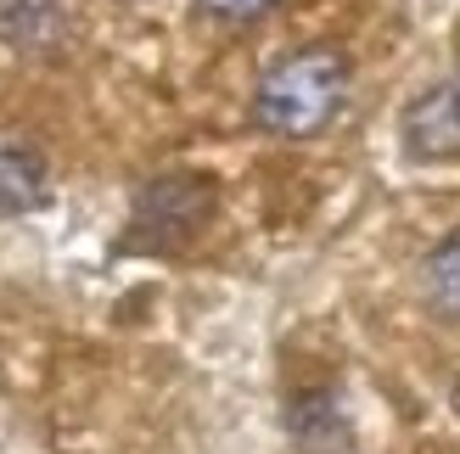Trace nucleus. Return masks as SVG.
Segmentation results:
<instances>
[{
  "instance_id": "f257e3e1",
  "label": "nucleus",
  "mask_w": 460,
  "mask_h": 454,
  "mask_svg": "<svg viewBox=\"0 0 460 454\" xmlns=\"http://www.w3.org/2000/svg\"><path fill=\"white\" fill-rule=\"evenodd\" d=\"M349 79L354 67L337 45H304L264 67L259 90H252V124L275 141H309L342 112Z\"/></svg>"
},
{
  "instance_id": "f03ea898",
  "label": "nucleus",
  "mask_w": 460,
  "mask_h": 454,
  "mask_svg": "<svg viewBox=\"0 0 460 454\" xmlns=\"http://www.w3.org/2000/svg\"><path fill=\"white\" fill-rule=\"evenodd\" d=\"M214 196L219 191H214L208 174H157L135 196L124 247H135V253H174V247H186L208 224Z\"/></svg>"
},
{
  "instance_id": "7ed1b4c3",
  "label": "nucleus",
  "mask_w": 460,
  "mask_h": 454,
  "mask_svg": "<svg viewBox=\"0 0 460 454\" xmlns=\"http://www.w3.org/2000/svg\"><path fill=\"white\" fill-rule=\"evenodd\" d=\"M399 135H404V152L416 163H455L460 157V84L444 79V84L416 90L404 101Z\"/></svg>"
},
{
  "instance_id": "20e7f679",
  "label": "nucleus",
  "mask_w": 460,
  "mask_h": 454,
  "mask_svg": "<svg viewBox=\"0 0 460 454\" xmlns=\"http://www.w3.org/2000/svg\"><path fill=\"white\" fill-rule=\"evenodd\" d=\"M67 34L62 0H0V45L12 51H51Z\"/></svg>"
},
{
  "instance_id": "39448f33",
  "label": "nucleus",
  "mask_w": 460,
  "mask_h": 454,
  "mask_svg": "<svg viewBox=\"0 0 460 454\" xmlns=\"http://www.w3.org/2000/svg\"><path fill=\"white\" fill-rule=\"evenodd\" d=\"M45 202V157L34 146H0V219L34 214Z\"/></svg>"
},
{
  "instance_id": "423d86ee",
  "label": "nucleus",
  "mask_w": 460,
  "mask_h": 454,
  "mask_svg": "<svg viewBox=\"0 0 460 454\" xmlns=\"http://www.w3.org/2000/svg\"><path fill=\"white\" fill-rule=\"evenodd\" d=\"M421 286H427V303L438 309L444 320H460V231L427 253V264H421Z\"/></svg>"
},
{
  "instance_id": "0eeeda50",
  "label": "nucleus",
  "mask_w": 460,
  "mask_h": 454,
  "mask_svg": "<svg viewBox=\"0 0 460 454\" xmlns=\"http://www.w3.org/2000/svg\"><path fill=\"white\" fill-rule=\"evenodd\" d=\"M275 6H281V0H197V12H208L219 22H259Z\"/></svg>"
},
{
  "instance_id": "6e6552de",
  "label": "nucleus",
  "mask_w": 460,
  "mask_h": 454,
  "mask_svg": "<svg viewBox=\"0 0 460 454\" xmlns=\"http://www.w3.org/2000/svg\"><path fill=\"white\" fill-rule=\"evenodd\" d=\"M455 84H460V74H455Z\"/></svg>"
}]
</instances>
